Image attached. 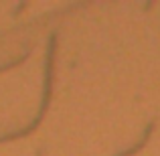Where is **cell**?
<instances>
[{
	"label": "cell",
	"mask_w": 160,
	"mask_h": 156,
	"mask_svg": "<svg viewBox=\"0 0 160 156\" xmlns=\"http://www.w3.org/2000/svg\"><path fill=\"white\" fill-rule=\"evenodd\" d=\"M53 55H55V35L51 37V43H49V63H47V81H45V98H43V105H41V113H39V118H37V120L32 122V124L28 126L27 130H22V132H16V134H8V136L0 138V142H2V140H12V138H18V136H24V134L32 132V130L37 128V124H39V122L43 120V116H45V109H47V105H49V99H51V83H53Z\"/></svg>",
	"instance_id": "obj_1"
},
{
	"label": "cell",
	"mask_w": 160,
	"mask_h": 156,
	"mask_svg": "<svg viewBox=\"0 0 160 156\" xmlns=\"http://www.w3.org/2000/svg\"><path fill=\"white\" fill-rule=\"evenodd\" d=\"M39 156H41V152H39Z\"/></svg>",
	"instance_id": "obj_2"
}]
</instances>
